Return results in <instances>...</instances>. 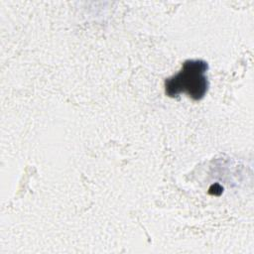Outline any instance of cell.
Wrapping results in <instances>:
<instances>
[{"instance_id": "cell-1", "label": "cell", "mask_w": 254, "mask_h": 254, "mask_svg": "<svg viewBox=\"0 0 254 254\" xmlns=\"http://www.w3.org/2000/svg\"><path fill=\"white\" fill-rule=\"evenodd\" d=\"M208 64L202 60L186 61L181 70L165 80V92L169 97L186 93L193 100H200L208 89L206 71Z\"/></svg>"}]
</instances>
